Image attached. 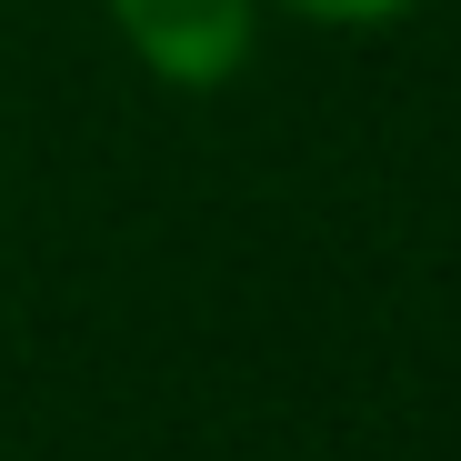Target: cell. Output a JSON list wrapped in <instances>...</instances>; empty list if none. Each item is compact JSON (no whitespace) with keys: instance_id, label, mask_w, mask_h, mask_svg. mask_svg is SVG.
<instances>
[{"instance_id":"obj_2","label":"cell","mask_w":461,"mask_h":461,"mask_svg":"<svg viewBox=\"0 0 461 461\" xmlns=\"http://www.w3.org/2000/svg\"><path fill=\"white\" fill-rule=\"evenodd\" d=\"M301 21H331V31H371V21H402L411 0H291Z\"/></svg>"},{"instance_id":"obj_1","label":"cell","mask_w":461,"mask_h":461,"mask_svg":"<svg viewBox=\"0 0 461 461\" xmlns=\"http://www.w3.org/2000/svg\"><path fill=\"white\" fill-rule=\"evenodd\" d=\"M101 11L131 60L161 70L171 91H221L251 60V0H101Z\"/></svg>"}]
</instances>
